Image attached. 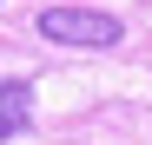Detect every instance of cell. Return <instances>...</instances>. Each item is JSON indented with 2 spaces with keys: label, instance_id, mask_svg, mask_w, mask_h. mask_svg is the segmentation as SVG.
<instances>
[{
  "label": "cell",
  "instance_id": "1",
  "mask_svg": "<svg viewBox=\"0 0 152 145\" xmlns=\"http://www.w3.org/2000/svg\"><path fill=\"white\" fill-rule=\"evenodd\" d=\"M33 27L46 40H60V46H86V53H106V46L126 40V27L113 13H99V7H40Z\"/></svg>",
  "mask_w": 152,
  "mask_h": 145
},
{
  "label": "cell",
  "instance_id": "2",
  "mask_svg": "<svg viewBox=\"0 0 152 145\" xmlns=\"http://www.w3.org/2000/svg\"><path fill=\"white\" fill-rule=\"evenodd\" d=\"M27 119H33V86L27 79H0V145L13 132H27Z\"/></svg>",
  "mask_w": 152,
  "mask_h": 145
}]
</instances>
